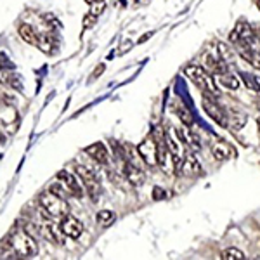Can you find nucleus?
I'll use <instances>...</instances> for the list:
<instances>
[{
    "mask_svg": "<svg viewBox=\"0 0 260 260\" xmlns=\"http://www.w3.org/2000/svg\"><path fill=\"white\" fill-rule=\"evenodd\" d=\"M6 251L0 253V258H28L39 251V243L35 236L26 229H16L4 243Z\"/></svg>",
    "mask_w": 260,
    "mask_h": 260,
    "instance_id": "obj_1",
    "label": "nucleus"
},
{
    "mask_svg": "<svg viewBox=\"0 0 260 260\" xmlns=\"http://www.w3.org/2000/svg\"><path fill=\"white\" fill-rule=\"evenodd\" d=\"M39 201H40L42 217H45V219H62V217L68 215V212H70V207H68V203H66V200L52 194L50 191L44 192L39 198Z\"/></svg>",
    "mask_w": 260,
    "mask_h": 260,
    "instance_id": "obj_2",
    "label": "nucleus"
},
{
    "mask_svg": "<svg viewBox=\"0 0 260 260\" xmlns=\"http://www.w3.org/2000/svg\"><path fill=\"white\" fill-rule=\"evenodd\" d=\"M184 75H186L189 80L194 83V85H198L200 89L207 90L208 94L215 95L217 92V85H215V80H213V77L210 73H208L205 68H201L198 64H191V66H186V70H184Z\"/></svg>",
    "mask_w": 260,
    "mask_h": 260,
    "instance_id": "obj_3",
    "label": "nucleus"
},
{
    "mask_svg": "<svg viewBox=\"0 0 260 260\" xmlns=\"http://www.w3.org/2000/svg\"><path fill=\"white\" fill-rule=\"evenodd\" d=\"M165 144H167V149L170 151V154L175 158L177 165L180 167L184 156H186V148H184L182 137H180V134L175 128H170L169 132H165Z\"/></svg>",
    "mask_w": 260,
    "mask_h": 260,
    "instance_id": "obj_4",
    "label": "nucleus"
},
{
    "mask_svg": "<svg viewBox=\"0 0 260 260\" xmlns=\"http://www.w3.org/2000/svg\"><path fill=\"white\" fill-rule=\"evenodd\" d=\"M75 170H77V175L80 177L83 186H85L87 192L92 196V200L98 198V194L101 192V186H99V180H98V177H95L94 170L87 169V167H83V165H77V169Z\"/></svg>",
    "mask_w": 260,
    "mask_h": 260,
    "instance_id": "obj_5",
    "label": "nucleus"
},
{
    "mask_svg": "<svg viewBox=\"0 0 260 260\" xmlns=\"http://www.w3.org/2000/svg\"><path fill=\"white\" fill-rule=\"evenodd\" d=\"M137 151H139V156L144 160L146 165L153 167L158 163V142L153 136L146 137V139L139 144Z\"/></svg>",
    "mask_w": 260,
    "mask_h": 260,
    "instance_id": "obj_6",
    "label": "nucleus"
},
{
    "mask_svg": "<svg viewBox=\"0 0 260 260\" xmlns=\"http://www.w3.org/2000/svg\"><path fill=\"white\" fill-rule=\"evenodd\" d=\"M203 110L207 111V115L210 116L213 121H217L222 127H228V116L224 111V108L219 103H215L212 98H205L203 99Z\"/></svg>",
    "mask_w": 260,
    "mask_h": 260,
    "instance_id": "obj_7",
    "label": "nucleus"
},
{
    "mask_svg": "<svg viewBox=\"0 0 260 260\" xmlns=\"http://www.w3.org/2000/svg\"><path fill=\"white\" fill-rule=\"evenodd\" d=\"M59 228L62 231V234H64L66 238H71V240H77V238H80L82 233H83V224L77 219V217L70 215V213L61 219Z\"/></svg>",
    "mask_w": 260,
    "mask_h": 260,
    "instance_id": "obj_8",
    "label": "nucleus"
},
{
    "mask_svg": "<svg viewBox=\"0 0 260 260\" xmlns=\"http://www.w3.org/2000/svg\"><path fill=\"white\" fill-rule=\"evenodd\" d=\"M19 123L18 111L12 104H0V125H4L9 132H16Z\"/></svg>",
    "mask_w": 260,
    "mask_h": 260,
    "instance_id": "obj_9",
    "label": "nucleus"
},
{
    "mask_svg": "<svg viewBox=\"0 0 260 260\" xmlns=\"http://www.w3.org/2000/svg\"><path fill=\"white\" fill-rule=\"evenodd\" d=\"M57 179L61 180L62 184H64L66 187H68V191H70V194L71 196H75V198H82L83 196V187H82V184L78 182V179L75 177L71 172L68 170H61V172H57Z\"/></svg>",
    "mask_w": 260,
    "mask_h": 260,
    "instance_id": "obj_10",
    "label": "nucleus"
},
{
    "mask_svg": "<svg viewBox=\"0 0 260 260\" xmlns=\"http://www.w3.org/2000/svg\"><path fill=\"white\" fill-rule=\"evenodd\" d=\"M180 170L186 177H198V175L203 174V169H201L198 158L194 154H186L184 156L182 163H180Z\"/></svg>",
    "mask_w": 260,
    "mask_h": 260,
    "instance_id": "obj_11",
    "label": "nucleus"
},
{
    "mask_svg": "<svg viewBox=\"0 0 260 260\" xmlns=\"http://www.w3.org/2000/svg\"><path fill=\"white\" fill-rule=\"evenodd\" d=\"M0 83L11 87V89H16L18 92H23V80H21L19 73L12 71L11 68H0Z\"/></svg>",
    "mask_w": 260,
    "mask_h": 260,
    "instance_id": "obj_12",
    "label": "nucleus"
},
{
    "mask_svg": "<svg viewBox=\"0 0 260 260\" xmlns=\"http://www.w3.org/2000/svg\"><path fill=\"white\" fill-rule=\"evenodd\" d=\"M253 39V28H251V24L245 23V21H240V23L236 24V28L233 30V33L229 35V40L233 42V44H236V42H250Z\"/></svg>",
    "mask_w": 260,
    "mask_h": 260,
    "instance_id": "obj_13",
    "label": "nucleus"
},
{
    "mask_svg": "<svg viewBox=\"0 0 260 260\" xmlns=\"http://www.w3.org/2000/svg\"><path fill=\"white\" fill-rule=\"evenodd\" d=\"M212 154L215 160H231V158L236 156V151H234V148L231 144H228L225 141H217L212 144Z\"/></svg>",
    "mask_w": 260,
    "mask_h": 260,
    "instance_id": "obj_14",
    "label": "nucleus"
},
{
    "mask_svg": "<svg viewBox=\"0 0 260 260\" xmlns=\"http://www.w3.org/2000/svg\"><path fill=\"white\" fill-rule=\"evenodd\" d=\"M85 153L89 154L94 161L101 163V165H106V163L110 161V154H108V149L103 142H95V144L89 146V148L85 149Z\"/></svg>",
    "mask_w": 260,
    "mask_h": 260,
    "instance_id": "obj_15",
    "label": "nucleus"
},
{
    "mask_svg": "<svg viewBox=\"0 0 260 260\" xmlns=\"http://www.w3.org/2000/svg\"><path fill=\"white\" fill-rule=\"evenodd\" d=\"M40 234L45 238L47 241L54 243V245H62V231L59 225H54V224H44L40 229Z\"/></svg>",
    "mask_w": 260,
    "mask_h": 260,
    "instance_id": "obj_16",
    "label": "nucleus"
},
{
    "mask_svg": "<svg viewBox=\"0 0 260 260\" xmlns=\"http://www.w3.org/2000/svg\"><path fill=\"white\" fill-rule=\"evenodd\" d=\"M123 174H125V177L130 180V184H134V186H141V184L144 182V172L132 161H125Z\"/></svg>",
    "mask_w": 260,
    "mask_h": 260,
    "instance_id": "obj_17",
    "label": "nucleus"
},
{
    "mask_svg": "<svg viewBox=\"0 0 260 260\" xmlns=\"http://www.w3.org/2000/svg\"><path fill=\"white\" fill-rule=\"evenodd\" d=\"M215 80L220 83L222 87H225V89L229 90H238L240 89V78L236 77V75H233L231 71H224V73H219L215 75Z\"/></svg>",
    "mask_w": 260,
    "mask_h": 260,
    "instance_id": "obj_18",
    "label": "nucleus"
},
{
    "mask_svg": "<svg viewBox=\"0 0 260 260\" xmlns=\"http://www.w3.org/2000/svg\"><path fill=\"white\" fill-rule=\"evenodd\" d=\"M19 37L24 42H26V44L35 45V47H37V42H39V35H37V31L33 30V26H30V24H26V23L21 24V26H19Z\"/></svg>",
    "mask_w": 260,
    "mask_h": 260,
    "instance_id": "obj_19",
    "label": "nucleus"
},
{
    "mask_svg": "<svg viewBox=\"0 0 260 260\" xmlns=\"http://www.w3.org/2000/svg\"><path fill=\"white\" fill-rule=\"evenodd\" d=\"M240 54H241L243 59H245L246 62H250V64L253 66L255 70H260V54L257 52V50H253V49H241Z\"/></svg>",
    "mask_w": 260,
    "mask_h": 260,
    "instance_id": "obj_20",
    "label": "nucleus"
},
{
    "mask_svg": "<svg viewBox=\"0 0 260 260\" xmlns=\"http://www.w3.org/2000/svg\"><path fill=\"white\" fill-rule=\"evenodd\" d=\"M52 45H54V37L50 35V33H42V35H39L37 47H39L42 52L50 54V52H52Z\"/></svg>",
    "mask_w": 260,
    "mask_h": 260,
    "instance_id": "obj_21",
    "label": "nucleus"
},
{
    "mask_svg": "<svg viewBox=\"0 0 260 260\" xmlns=\"http://www.w3.org/2000/svg\"><path fill=\"white\" fill-rule=\"evenodd\" d=\"M220 258L222 260H243L245 258V253L238 248H225L220 253Z\"/></svg>",
    "mask_w": 260,
    "mask_h": 260,
    "instance_id": "obj_22",
    "label": "nucleus"
},
{
    "mask_svg": "<svg viewBox=\"0 0 260 260\" xmlns=\"http://www.w3.org/2000/svg\"><path fill=\"white\" fill-rule=\"evenodd\" d=\"M49 191L52 192V194H56V196H59V198H68L70 194V191H68V187L64 186L62 182H54V184H50V187H49Z\"/></svg>",
    "mask_w": 260,
    "mask_h": 260,
    "instance_id": "obj_23",
    "label": "nucleus"
},
{
    "mask_svg": "<svg viewBox=\"0 0 260 260\" xmlns=\"http://www.w3.org/2000/svg\"><path fill=\"white\" fill-rule=\"evenodd\" d=\"M115 213H113L111 210H101L99 213H98V222L101 225H110V224H113L115 222Z\"/></svg>",
    "mask_w": 260,
    "mask_h": 260,
    "instance_id": "obj_24",
    "label": "nucleus"
},
{
    "mask_svg": "<svg viewBox=\"0 0 260 260\" xmlns=\"http://www.w3.org/2000/svg\"><path fill=\"white\" fill-rule=\"evenodd\" d=\"M104 7H106V2H104V0H94V2L90 4V14H94L95 18H98V16L103 14Z\"/></svg>",
    "mask_w": 260,
    "mask_h": 260,
    "instance_id": "obj_25",
    "label": "nucleus"
},
{
    "mask_svg": "<svg viewBox=\"0 0 260 260\" xmlns=\"http://www.w3.org/2000/svg\"><path fill=\"white\" fill-rule=\"evenodd\" d=\"M179 118H180V121H182L184 125H192V116L189 115V111L186 110L184 106H180L179 104Z\"/></svg>",
    "mask_w": 260,
    "mask_h": 260,
    "instance_id": "obj_26",
    "label": "nucleus"
},
{
    "mask_svg": "<svg viewBox=\"0 0 260 260\" xmlns=\"http://www.w3.org/2000/svg\"><path fill=\"white\" fill-rule=\"evenodd\" d=\"M12 95L9 92H6L4 89H0V104H12Z\"/></svg>",
    "mask_w": 260,
    "mask_h": 260,
    "instance_id": "obj_27",
    "label": "nucleus"
},
{
    "mask_svg": "<svg viewBox=\"0 0 260 260\" xmlns=\"http://www.w3.org/2000/svg\"><path fill=\"white\" fill-rule=\"evenodd\" d=\"M94 23H95V16H94V14H90V12H89V14L85 16V19H83V26L89 28V26H92Z\"/></svg>",
    "mask_w": 260,
    "mask_h": 260,
    "instance_id": "obj_28",
    "label": "nucleus"
},
{
    "mask_svg": "<svg viewBox=\"0 0 260 260\" xmlns=\"http://www.w3.org/2000/svg\"><path fill=\"white\" fill-rule=\"evenodd\" d=\"M163 196H165V191H163L161 187H154V189H153V198L154 200H163Z\"/></svg>",
    "mask_w": 260,
    "mask_h": 260,
    "instance_id": "obj_29",
    "label": "nucleus"
},
{
    "mask_svg": "<svg viewBox=\"0 0 260 260\" xmlns=\"http://www.w3.org/2000/svg\"><path fill=\"white\" fill-rule=\"evenodd\" d=\"M103 70H104V64H99V66H98V70H95V71H94V77H95V78H98V77H99V75H101V73H103Z\"/></svg>",
    "mask_w": 260,
    "mask_h": 260,
    "instance_id": "obj_30",
    "label": "nucleus"
},
{
    "mask_svg": "<svg viewBox=\"0 0 260 260\" xmlns=\"http://www.w3.org/2000/svg\"><path fill=\"white\" fill-rule=\"evenodd\" d=\"M2 144H6V137H4V134L0 132V146H2Z\"/></svg>",
    "mask_w": 260,
    "mask_h": 260,
    "instance_id": "obj_31",
    "label": "nucleus"
},
{
    "mask_svg": "<svg viewBox=\"0 0 260 260\" xmlns=\"http://www.w3.org/2000/svg\"><path fill=\"white\" fill-rule=\"evenodd\" d=\"M87 2H89V4H92V2H94V0H87Z\"/></svg>",
    "mask_w": 260,
    "mask_h": 260,
    "instance_id": "obj_32",
    "label": "nucleus"
}]
</instances>
